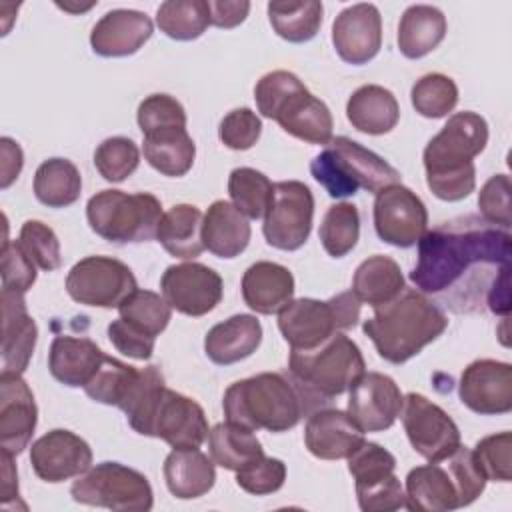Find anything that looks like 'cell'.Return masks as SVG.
Wrapping results in <instances>:
<instances>
[{"label":"cell","instance_id":"1","mask_svg":"<svg viewBox=\"0 0 512 512\" xmlns=\"http://www.w3.org/2000/svg\"><path fill=\"white\" fill-rule=\"evenodd\" d=\"M510 258L508 228L472 214L458 216L422 234L410 280L452 312H478L492 288L510 284Z\"/></svg>","mask_w":512,"mask_h":512},{"label":"cell","instance_id":"37","mask_svg":"<svg viewBox=\"0 0 512 512\" xmlns=\"http://www.w3.org/2000/svg\"><path fill=\"white\" fill-rule=\"evenodd\" d=\"M34 196L48 208H66L80 198L82 176L74 162L66 158L44 160L34 174Z\"/></svg>","mask_w":512,"mask_h":512},{"label":"cell","instance_id":"4","mask_svg":"<svg viewBox=\"0 0 512 512\" xmlns=\"http://www.w3.org/2000/svg\"><path fill=\"white\" fill-rule=\"evenodd\" d=\"M448 328L444 310L428 294L404 288L390 302L376 306L362 330L372 340L380 358L404 364L422 352Z\"/></svg>","mask_w":512,"mask_h":512},{"label":"cell","instance_id":"40","mask_svg":"<svg viewBox=\"0 0 512 512\" xmlns=\"http://www.w3.org/2000/svg\"><path fill=\"white\" fill-rule=\"evenodd\" d=\"M140 378V370L126 362H120L112 356H106L98 372L84 386V392L94 402L116 406L122 410L126 400L130 398L136 382Z\"/></svg>","mask_w":512,"mask_h":512},{"label":"cell","instance_id":"30","mask_svg":"<svg viewBox=\"0 0 512 512\" xmlns=\"http://www.w3.org/2000/svg\"><path fill=\"white\" fill-rule=\"evenodd\" d=\"M162 470L170 494L180 500L200 498L216 482L214 462L198 448H174L166 456Z\"/></svg>","mask_w":512,"mask_h":512},{"label":"cell","instance_id":"10","mask_svg":"<svg viewBox=\"0 0 512 512\" xmlns=\"http://www.w3.org/2000/svg\"><path fill=\"white\" fill-rule=\"evenodd\" d=\"M362 302L352 290L330 300L298 298L278 312V328L292 350H312L340 330L354 328Z\"/></svg>","mask_w":512,"mask_h":512},{"label":"cell","instance_id":"58","mask_svg":"<svg viewBox=\"0 0 512 512\" xmlns=\"http://www.w3.org/2000/svg\"><path fill=\"white\" fill-rule=\"evenodd\" d=\"M0 152H2V178H0V186L8 188L18 178V174L22 170L24 154H22V148L18 146V142H14L8 136L0 138Z\"/></svg>","mask_w":512,"mask_h":512},{"label":"cell","instance_id":"33","mask_svg":"<svg viewBox=\"0 0 512 512\" xmlns=\"http://www.w3.org/2000/svg\"><path fill=\"white\" fill-rule=\"evenodd\" d=\"M446 30L448 24L442 10L428 4H412L398 24V50L410 60L424 58L438 48Z\"/></svg>","mask_w":512,"mask_h":512},{"label":"cell","instance_id":"47","mask_svg":"<svg viewBox=\"0 0 512 512\" xmlns=\"http://www.w3.org/2000/svg\"><path fill=\"white\" fill-rule=\"evenodd\" d=\"M474 462L492 482H510L512 480V434L498 432L484 436L476 442L472 450Z\"/></svg>","mask_w":512,"mask_h":512},{"label":"cell","instance_id":"25","mask_svg":"<svg viewBox=\"0 0 512 512\" xmlns=\"http://www.w3.org/2000/svg\"><path fill=\"white\" fill-rule=\"evenodd\" d=\"M404 496L406 508L412 512H448L464 508L458 482L446 462H430L412 468L406 476Z\"/></svg>","mask_w":512,"mask_h":512},{"label":"cell","instance_id":"51","mask_svg":"<svg viewBox=\"0 0 512 512\" xmlns=\"http://www.w3.org/2000/svg\"><path fill=\"white\" fill-rule=\"evenodd\" d=\"M262 134V120L250 108H236L228 112L218 126L222 144L230 150H250Z\"/></svg>","mask_w":512,"mask_h":512},{"label":"cell","instance_id":"38","mask_svg":"<svg viewBox=\"0 0 512 512\" xmlns=\"http://www.w3.org/2000/svg\"><path fill=\"white\" fill-rule=\"evenodd\" d=\"M322 14L324 6L316 0L268 4V20L274 32L292 44H304L312 40L322 26Z\"/></svg>","mask_w":512,"mask_h":512},{"label":"cell","instance_id":"52","mask_svg":"<svg viewBox=\"0 0 512 512\" xmlns=\"http://www.w3.org/2000/svg\"><path fill=\"white\" fill-rule=\"evenodd\" d=\"M2 290L26 294L36 282V264L22 250L20 242H2Z\"/></svg>","mask_w":512,"mask_h":512},{"label":"cell","instance_id":"43","mask_svg":"<svg viewBox=\"0 0 512 512\" xmlns=\"http://www.w3.org/2000/svg\"><path fill=\"white\" fill-rule=\"evenodd\" d=\"M410 100L420 116L432 120L444 118L458 104V86L446 74H424L414 82L410 90Z\"/></svg>","mask_w":512,"mask_h":512},{"label":"cell","instance_id":"6","mask_svg":"<svg viewBox=\"0 0 512 512\" xmlns=\"http://www.w3.org/2000/svg\"><path fill=\"white\" fill-rule=\"evenodd\" d=\"M254 100L258 112L276 120L286 134L308 144H328L332 140L330 108L296 74L288 70L264 74L254 88Z\"/></svg>","mask_w":512,"mask_h":512},{"label":"cell","instance_id":"24","mask_svg":"<svg viewBox=\"0 0 512 512\" xmlns=\"http://www.w3.org/2000/svg\"><path fill=\"white\" fill-rule=\"evenodd\" d=\"M2 372L24 374L38 340V326L26 310L24 294L2 290Z\"/></svg>","mask_w":512,"mask_h":512},{"label":"cell","instance_id":"21","mask_svg":"<svg viewBox=\"0 0 512 512\" xmlns=\"http://www.w3.org/2000/svg\"><path fill=\"white\" fill-rule=\"evenodd\" d=\"M38 424V408L20 374H0V446L18 456L28 448Z\"/></svg>","mask_w":512,"mask_h":512},{"label":"cell","instance_id":"17","mask_svg":"<svg viewBox=\"0 0 512 512\" xmlns=\"http://www.w3.org/2000/svg\"><path fill=\"white\" fill-rule=\"evenodd\" d=\"M458 396L476 414H508L512 410V366L492 358L470 362L460 376Z\"/></svg>","mask_w":512,"mask_h":512},{"label":"cell","instance_id":"5","mask_svg":"<svg viewBox=\"0 0 512 512\" xmlns=\"http://www.w3.org/2000/svg\"><path fill=\"white\" fill-rule=\"evenodd\" d=\"M224 416L250 430L286 432L310 410L292 378L262 372L230 384L222 398Z\"/></svg>","mask_w":512,"mask_h":512},{"label":"cell","instance_id":"44","mask_svg":"<svg viewBox=\"0 0 512 512\" xmlns=\"http://www.w3.org/2000/svg\"><path fill=\"white\" fill-rule=\"evenodd\" d=\"M120 318L136 326L138 330L150 334V336H160L170 318H172V308L166 302L164 296L152 292V290H140L136 288L120 306H118Z\"/></svg>","mask_w":512,"mask_h":512},{"label":"cell","instance_id":"60","mask_svg":"<svg viewBox=\"0 0 512 512\" xmlns=\"http://www.w3.org/2000/svg\"><path fill=\"white\" fill-rule=\"evenodd\" d=\"M56 6L62 8V10H66V12H74V14H76V12H86V10H90V8L94 6V2H90L88 6H76V4H66V2L60 4V2H56Z\"/></svg>","mask_w":512,"mask_h":512},{"label":"cell","instance_id":"2","mask_svg":"<svg viewBox=\"0 0 512 512\" xmlns=\"http://www.w3.org/2000/svg\"><path fill=\"white\" fill-rule=\"evenodd\" d=\"M122 412L134 432L160 438L172 448H200L210 432L202 406L166 388L158 366L142 368L140 380Z\"/></svg>","mask_w":512,"mask_h":512},{"label":"cell","instance_id":"36","mask_svg":"<svg viewBox=\"0 0 512 512\" xmlns=\"http://www.w3.org/2000/svg\"><path fill=\"white\" fill-rule=\"evenodd\" d=\"M208 448L212 462L232 472L264 456V448L254 430L230 420L216 424L208 432Z\"/></svg>","mask_w":512,"mask_h":512},{"label":"cell","instance_id":"42","mask_svg":"<svg viewBox=\"0 0 512 512\" xmlns=\"http://www.w3.org/2000/svg\"><path fill=\"white\" fill-rule=\"evenodd\" d=\"M322 248L332 258H344L360 238V214L352 202L332 204L318 230Z\"/></svg>","mask_w":512,"mask_h":512},{"label":"cell","instance_id":"56","mask_svg":"<svg viewBox=\"0 0 512 512\" xmlns=\"http://www.w3.org/2000/svg\"><path fill=\"white\" fill-rule=\"evenodd\" d=\"M356 498H358L360 510L364 512H392V510L406 508L404 488L396 474L378 486L358 490Z\"/></svg>","mask_w":512,"mask_h":512},{"label":"cell","instance_id":"45","mask_svg":"<svg viewBox=\"0 0 512 512\" xmlns=\"http://www.w3.org/2000/svg\"><path fill=\"white\" fill-rule=\"evenodd\" d=\"M396 458L376 442H366L348 456V472L356 482V492L372 488L394 476Z\"/></svg>","mask_w":512,"mask_h":512},{"label":"cell","instance_id":"27","mask_svg":"<svg viewBox=\"0 0 512 512\" xmlns=\"http://www.w3.org/2000/svg\"><path fill=\"white\" fill-rule=\"evenodd\" d=\"M262 342V324L252 314H234L206 332L204 352L218 366L236 364L252 356Z\"/></svg>","mask_w":512,"mask_h":512},{"label":"cell","instance_id":"20","mask_svg":"<svg viewBox=\"0 0 512 512\" xmlns=\"http://www.w3.org/2000/svg\"><path fill=\"white\" fill-rule=\"evenodd\" d=\"M332 44L340 60L352 66L370 62L382 46V16L374 4L344 8L332 24Z\"/></svg>","mask_w":512,"mask_h":512},{"label":"cell","instance_id":"35","mask_svg":"<svg viewBox=\"0 0 512 512\" xmlns=\"http://www.w3.org/2000/svg\"><path fill=\"white\" fill-rule=\"evenodd\" d=\"M404 290V274L398 262L384 254L366 258L354 272L352 292L354 296L372 308L382 306L396 298Z\"/></svg>","mask_w":512,"mask_h":512},{"label":"cell","instance_id":"32","mask_svg":"<svg viewBox=\"0 0 512 512\" xmlns=\"http://www.w3.org/2000/svg\"><path fill=\"white\" fill-rule=\"evenodd\" d=\"M144 136V158L162 176H184L196 158V144L186 126H168L152 130Z\"/></svg>","mask_w":512,"mask_h":512},{"label":"cell","instance_id":"48","mask_svg":"<svg viewBox=\"0 0 512 512\" xmlns=\"http://www.w3.org/2000/svg\"><path fill=\"white\" fill-rule=\"evenodd\" d=\"M18 242L22 250L30 256V260L36 264V268L46 272L60 268L62 264L60 240L48 224L40 220H26L20 228Z\"/></svg>","mask_w":512,"mask_h":512},{"label":"cell","instance_id":"14","mask_svg":"<svg viewBox=\"0 0 512 512\" xmlns=\"http://www.w3.org/2000/svg\"><path fill=\"white\" fill-rule=\"evenodd\" d=\"M400 414L412 448L428 462H442L460 446L456 422L426 396L408 392Z\"/></svg>","mask_w":512,"mask_h":512},{"label":"cell","instance_id":"26","mask_svg":"<svg viewBox=\"0 0 512 512\" xmlns=\"http://www.w3.org/2000/svg\"><path fill=\"white\" fill-rule=\"evenodd\" d=\"M294 296L292 272L276 262L260 260L246 268L242 276L244 304L258 314L280 312Z\"/></svg>","mask_w":512,"mask_h":512},{"label":"cell","instance_id":"19","mask_svg":"<svg viewBox=\"0 0 512 512\" xmlns=\"http://www.w3.org/2000/svg\"><path fill=\"white\" fill-rule=\"evenodd\" d=\"M348 392V416L362 432H384L402 412L404 396L386 374L364 372Z\"/></svg>","mask_w":512,"mask_h":512},{"label":"cell","instance_id":"15","mask_svg":"<svg viewBox=\"0 0 512 512\" xmlns=\"http://www.w3.org/2000/svg\"><path fill=\"white\" fill-rule=\"evenodd\" d=\"M374 230L382 242L410 248L428 230V210L408 186L392 184L374 198Z\"/></svg>","mask_w":512,"mask_h":512},{"label":"cell","instance_id":"57","mask_svg":"<svg viewBox=\"0 0 512 512\" xmlns=\"http://www.w3.org/2000/svg\"><path fill=\"white\" fill-rule=\"evenodd\" d=\"M210 24L218 28H236L242 24L250 12L248 0H224V2H208Z\"/></svg>","mask_w":512,"mask_h":512},{"label":"cell","instance_id":"12","mask_svg":"<svg viewBox=\"0 0 512 512\" xmlns=\"http://www.w3.org/2000/svg\"><path fill=\"white\" fill-rule=\"evenodd\" d=\"M312 218V190L300 180H282L274 184V194L264 214L262 234L272 248L292 252L306 244L312 230Z\"/></svg>","mask_w":512,"mask_h":512},{"label":"cell","instance_id":"34","mask_svg":"<svg viewBox=\"0 0 512 512\" xmlns=\"http://www.w3.org/2000/svg\"><path fill=\"white\" fill-rule=\"evenodd\" d=\"M202 218L204 216L198 206L174 204L162 214L156 240L170 256L192 260L206 250L202 242Z\"/></svg>","mask_w":512,"mask_h":512},{"label":"cell","instance_id":"22","mask_svg":"<svg viewBox=\"0 0 512 512\" xmlns=\"http://www.w3.org/2000/svg\"><path fill=\"white\" fill-rule=\"evenodd\" d=\"M154 24L148 14L130 8L106 12L90 32V46L102 58L136 54L152 36Z\"/></svg>","mask_w":512,"mask_h":512},{"label":"cell","instance_id":"54","mask_svg":"<svg viewBox=\"0 0 512 512\" xmlns=\"http://www.w3.org/2000/svg\"><path fill=\"white\" fill-rule=\"evenodd\" d=\"M446 466L450 468V472L454 474V478H456V482H458V488H460L464 506L472 504V502L484 492V486H486V482H488V480L484 478V474L480 472V468L476 466L474 456H472V450L460 444V446L446 458Z\"/></svg>","mask_w":512,"mask_h":512},{"label":"cell","instance_id":"55","mask_svg":"<svg viewBox=\"0 0 512 512\" xmlns=\"http://www.w3.org/2000/svg\"><path fill=\"white\" fill-rule=\"evenodd\" d=\"M108 338L120 354L134 360H150L156 344L154 336L138 330L124 318H116L108 324Z\"/></svg>","mask_w":512,"mask_h":512},{"label":"cell","instance_id":"39","mask_svg":"<svg viewBox=\"0 0 512 512\" xmlns=\"http://www.w3.org/2000/svg\"><path fill=\"white\" fill-rule=\"evenodd\" d=\"M156 24L172 40L188 42L200 38L210 26L206 0H166L156 10Z\"/></svg>","mask_w":512,"mask_h":512},{"label":"cell","instance_id":"16","mask_svg":"<svg viewBox=\"0 0 512 512\" xmlns=\"http://www.w3.org/2000/svg\"><path fill=\"white\" fill-rule=\"evenodd\" d=\"M160 290L172 310L200 318L220 304L224 282L220 274L206 264L182 262L164 270Z\"/></svg>","mask_w":512,"mask_h":512},{"label":"cell","instance_id":"50","mask_svg":"<svg viewBox=\"0 0 512 512\" xmlns=\"http://www.w3.org/2000/svg\"><path fill=\"white\" fill-rule=\"evenodd\" d=\"M138 126L142 134L168 126H186L184 106L170 94H150L146 96L136 112Z\"/></svg>","mask_w":512,"mask_h":512},{"label":"cell","instance_id":"53","mask_svg":"<svg viewBox=\"0 0 512 512\" xmlns=\"http://www.w3.org/2000/svg\"><path fill=\"white\" fill-rule=\"evenodd\" d=\"M510 190L512 188L508 174H494L492 178H488L478 192L480 218L510 230Z\"/></svg>","mask_w":512,"mask_h":512},{"label":"cell","instance_id":"18","mask_svg":"<svg viewBox=\"0 0 512 512\" xmlns=\"http://www.w3.org/2000/svg\"><path fill=\"white\" fill-rule=\"evenodd\" d=\"M30 464L40 480L58 484L84 474L92 466V448L78 434L54 428L32 442Z\"/></svg>","mask_w":512,"mask_h":512},{"label":"cell","instance_id":"13","mask_svg":"<svg viewBox=\"0 0 512 512\" xmlns=\"http://www.w3.org/2000/svg\"><path fill=\"white\" fill-rule=\"evenodd\" d=\"M136 288L132 270L112 256H86L66 276L68 296L92 308H118Z\"/></svg>","mask_w":512,"mask_h":512},{"label":"cell","instance_id":"11","mask_svg":"<svg viewBox=\"0 0 512 512\" xmlns=\"http://www.w3.org/2000/svg\"><path fill=\"white\" fill-rule=\"evenodd\" d=\"M70 496L78 504L120 512H148L154 492L148 478L120 462H100L74 480Z\"/></svg>","mask_w":512,"mask_h":512},{"label":"cell","instance_id":"31","mask_svg":"<svg viewBox=\"0 0 512 512\" xmlns=\"http://www.w3.org/2000/svg\"><path fill=\"white\" fill-rule=\"evenodd\" d=\"M346 118L358 132L388 134L400 120L396 96L378 84H364L346 102Z\"/></svg>","mask_w":512,"mask_h":512},{"label":"cell","instance_id":"46","mask_svg":"<svg viewBox=\"0 0 512 512\" xmlns=\"http://www.w3.org/2000/svg\"><path fill=\"white\" fill-rule=\"evenodd\" d=\"M138 164L140 150L134 140L126 136L106 138L94 152V166L106 182H124L136 172Z\"/></svg>","mask_w":512,"mask_h":512},{"label":"cell","instance_id":"29","mask_svg":"<svg viewBox=\"0 0 512 512\" xmlns=\"http://www.w3.org/2000/svg\"><path fill=\"white\" fill-rule=\"evenodd\" d=\"M250 234L248 218L232 202H212L202 218L204 248L218 258L240 256L248 248Z\"/></svg>","mask_w":512,"mask_h":512},{"label":"cell","instance_id":"59","mask_svg":"<svg viewBox=\"0 0 512 512\" xmlns=\"http://www.w3.org/2000/svg\"><path fill=\"white\" fill-rule=\"evenodd\" d=\"M12 454L2 450V506L8 508L10 502H18L20 494H18V474L16 468L12 464Z\"/></svg>","mask_w":512,"mask_h":512},{"label":"cell","instance_id":"8","mask_svg":"<svg viewBox=\"0 0 512 512\" xmlns=\"http://www.w3.org/2000/svg\"><path fill=\"white\" fill-rule=\"evenodd\" d=\"M312 178L330 198L354 196L360 188L372 194L400 184V172L360 142L336 136L310 162Z\"/></svg>","mask_w":512,"mask_h":512},{"label":"cell","instance_id":"49","mask_svg":"<svg viewBox=\"0 0 512 512\" xmlns=\"http://www.w3.org/2000/svg\"><path fill=\"white\" fill-rule=\"evenodd\" d=\"M286 480V464L280 458L260 456L236 470V484L254 496H266L278 492Z\"/></svg>","mask_w":512,"mask_h":512},{"label":"cell","instance_id":"23","mask_svg":"<svg viewBox=\"0 0 512 512\" xmlns=\"http://www.w3.org/2000/svg\"><path fill=\"white\" fill-rule=\"evenodd\" d=\"M308 452L320 460H342L364 444V432L338 408L314 410L304 428Z\"/></svg>","mask_w":512,"mask_h":512},{"label":"cell","instance_id":"28","mask_svg":"<svg viewBox=\"0 0 512 512\" xmlns=\"http://www.w3.org/2000/svg\"><path fill=\"white\" fill-rule=\"evenodd\" d=\"M106 354L90 338L56 336L48 352V370L54 380L70 388H84L102 366Z\"/></svg>","mask_w":512,"mask_h":512},{"label":"cell","instance_id":"7","mask_svg":"<svg viewBox=\"0 0 512 512\" xmlns=\"http://www.w3.org/2000/svg\"><path fill=\"white\" fill-rule=\"evenodd\" d=\"M288 372L310 408L348 392L366 372V362L358 344L336 332L312 350H290Z\"/></svg>","mask_w":512,"mask_h":512},{"label":"cell","instance_id":"9","mask_svg":"<svg viewBox=\"0 0 512 512\" xmlns=\"http://www.w3.org/2000/svg\"><path fill=\"white\" fill-rule=\"evenodd\" d=\"M162 204L154 194L100 190L86 204V218L94 234L112 244H136L156 238Z\"/></svg>","mask_w":512,"mask_h":512},{"label":"cell","instance_id":"3","mask_svg":"<svg viewBox=\"0 0 512 512\" xmlns=\"http://www.w3.org/2000/svg\"><path fill=\"white\" fill-rule=\"evenodd\" d=\"M488 144V122L470 110L456 112L430 138L422 160L430 192L444 202L468 198L476 188L474 158Z\"/></svg>","mask_w":512,"mask_h":512},{"label":"cell","instance_id":"41","mask_svg":"<svg viewBox=\"0 0 512 512\" xmlns=\"http://www.w3.org/2000/svg\"><path fill=\"white\" fill-rule=\"evenodd\" d=\"M228 194L232 198V204L246 218L258 220V218H264L270 206L274 184L260 170L240 166V168H234L228 176Z\"/></svg>","mask_w":512,"mask_h":512}]
</instances>
